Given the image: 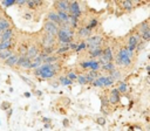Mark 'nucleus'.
I'll use <instances>...</instances> for the list:
<instances>
[{"label": "nucleus", "instance_id": "51", "mask_svg": "<svg viewBox=\"0 0 150 131\" xmlns=\"http://www.w3.org/2000/svg\"><path fill=\"white\" fill-rule=\"evenodd\" d=\"M62 125H63L64 127H68V126L70 125V123H69V119H68V118H64V119L62 120Z\"/></svg>", "mask_w": 150, "mask_h": 131}, {"label": "nucleus", "instance_id": "8", "mask_svg": "<svg viewBox=\"0 0 150 131\" xmlns=\"http://www.w3.org/2000/svg\"><path fill=\"white\" fill-rule=\"evenodd\" d=\"M101 58H102L105 63H108V62H112V60H114V54H112V49H111V47L107 46V47L103 49Z\"/></svg>", "mask_w": 150, "mask_h": 131}, {"label": "nucleus", "instance_id": "2", "mask_svg": "<svg viewBox=\"0 0 150 131\" xmlns=\"http://www.w3.org/2000/svg\"><path fill=\"white\" fill-rule=\"evenodd\" d=\"M132 56H134V53L132 51H129L125 47L121 48L115 57V62L117 66L120 67H130L131 63H132Z\"/></svg>", "mask_w": 150, "mask_h": 131}, {"label": "nucleus", "instance_id": "17", "mask_svg": "<svg viewBox=\"0 0 150 131\" xmlns=\"http://www.w3.org/2000/svg\"><path fill=\"white\" fill-rule=\"evenodd\" d=\"M120 5H121V7H122L125 12H131V11L135 8V6H134V4H132L131 0H123V1H120Z\"/></svg>", "mask_w": 150, "mask_h": 131}, {"label": "nucleus", "instance_id": "1", "mask_svg": "<svg viewBox=\"0 0 150 131\" xmlns=\"http://www.w3.org/2000/svg\"><path fill=\"white\" fill-rule=\"evenodd\" d=\"M61 66L59 63H52V64H48V63H42L39 68L34 69V76L36 77H40L42 80H50L53 77H55V75L59 73Z\"/></svg>", "mask_w": 150, "mask_h": 131}, {"label": "nucleus", "instance_id": "50", "mask_svg": "<svg viewBox=\"0 0 150 131\" xmlns=\"http://www.w3.org/2000/svg\"><path fill=\"white\" fill-rule=\"evenodd\" d=\"M68 47H69V49H70V50H75V49H76V47H77V43H76V42H71V43H69V44H68Z\"/></svg>", "mask_w": 150, "mask_h": 131}, {"label": "nucleus", "instance_id": "11", "mask_svg": "<svg viewBox=\"0 0 150 131\" xmlns=\"http://www.w3.org/2000/svg\"><path fill=\"white\" fill-rule=\"evenodd\" d=\"M54 7L56 12H64L68 13L69 9V1H55L54 2Z\"/></svg>", "mask_w": 150, "mask_h": 131}, {"label": "nucleus", "instance_id": "34", "mask_svg": "<svg viewBox=\"0 0 150 131\" xmlns=\"http://www.w3.org/2000/svg\"><path fill=\"white\" fill-rule=\"evenodd\" d=\"M59 84H61V85H71L73 84V82L71 81H69L66 76H60L59 77Z\"/></svg>", "mask_w": 150, "mask_h": 131}, {"label": "nucleus", "instance_id": "36", "mask_svg": "<svg viewBox=\"0 0 150 131\" xmlns=\"http://www.w3.org/2000/svg\"><path fill=\"white\" fill-rule=\"evenodd\" d=\"M66 77H67L69 81H71V82H75V81H76V78H77V74H76L75 71L70 70V71H68V73L66 74Z\"/></svg>", "mask_w": 150, "mask_h": 131}, {"label": "nucleus", "instance_id": "13", "mask_svg": "<svg viewBox=\"0 0 150 131\" xmlns=\"http://www.w3.org/2000/svg\"><path fill=\"white\" fill-rule=\"evenodd\" d=\"M47 20H48V21H52V22H54V23H56L59 27L63 25V22L59 19V16H57V14H56L55 11H50V12L47 13Z\"/></svg>", "mask_w": 150, "mask_h": 131}, {"label": "nucleus", "instance_id": "18", "mask_svg": "<svg viewBox=\"0 0 150 131\" xmlns=\"http://www.w3.org/2000/svg\"><path fill=\"white\" fill-rule=\"evenodd\" d=\"M18 60H19V55L18 54H13L11 57H8L7 60H5V64L8 66V67H16Z\"/></svg>", "mask_w": 150, "mask_h": 131}, {"label": "nucleus", "instance_id": "46", "mask_svg": "<svg viewBox=\"0 0 150 131\" xmlns=\"http://www.w3.org/2000/svg\"><path fill=\"white\" fill-rule=\"evenodd\" d=\"M145 44H146V42H144V41H142V42H139L137 46H136V48H135V50H137V51H139V50H142V49H144L145 48Z\"/></svg>", "mask_w": 150, "mask_h": 131}, {"label": "nucleus", "instance_id": "4", "mask_svg": "<svg viewBox=\"0 0 150 131\" xmlns=\"http://www.w3.org/2000/svg\"><path fill=\"white\" fill-rule=\"evenodd\" d=\"M68 14L80 19V16L82 15V8L80 7V2L79 1H69Z\"/></svg>", "mask_w": 150, "mask_h": 131}, {"label": "nucleus", "instance_id": "58", "mask_svg": "<svg viewBox=\"0 0 150 131\" xmlns=\"http://www.w3.org/2000/svg\"><path fill=\"white\" fill-rule=\"evenodd\" d=\"M6 83H7L8 85H11V78H7V81H6Z\"/></svg>", "mask_w": 150, "mask_h": 131}, {"label": "nucleus", "instance_id": "48", "mask_svg": "<svg viewBox=\"0 0 150 131\" xmlns=\"http://www.w3.org/2000/svg\"><path fill=\"white\" fill-rule=\"evenodd\" d=\"M12 113H13V110H12V108L11 109H8L7 111H6V117H7V123H8V125H9V118H11V116H12Z\"/></svg>", "mask_w": 150, "mask_h": 131}, {"label": "nucleus", "instance_id": "40", "mask_svg": "<svg viewBox=\"0 0 150 131\" xmlns=\"http://www.w3.org/2000/svg\"><path fill=\"white\" fill-rule=\"evenodd\" d=\"M141 40L144 41V42L150 41V29H149V30H145L144 33L141 34Z\"/></svg>", "mask_w": 150, "mask_h": 131}, {"label": "nucleus", "instance_id": "29", "mask_svg": "<svg viewBox=\"0 0 150 131\" xmlns=\"http://www.w3.org/2000/svg\"><path fill=\"white\" fill-rule=\"evenodd\" d=\"M102 51H103V47L97 48V49H95V50H93V51H88V53H89V56H90L91 58H98V57L102 56Z\"/></svg>", "mask_w": 150, "mask_h": 131}, {"label": "nucleus", "instance_id": "55", "mask_svg": "<svg viewBox=\"0 0 150 131\" xmlns=\"http://www.w3.org/2000/svg\"><path fill=\"white\" fill-rule=\"evenodd\" d=\"M59 110H60V113H62V115H66L67 113V111L64 110V108H60Z\"/></svg>", "mask_w": 150, "mask_h": 131}, {"label": "nucleus", "instance_id": "5", "mask_svg": "<svg viewBox=\"0 0 150 131\" xmlns=\"http://www.w3.org/2000/svg\"><path fill=\"white\" fill-rule=\"evenodd\" d=\"M41 43L42 47H55L56 44V36L49 35V34H43L42 39H41Z\"/></svg>", "mask_w": 150, "mask_h": 131}, {"label": "nucleus", "instance_id": "49", "mask_svg": "<svg viewBox=\"0 0 150 131\" xmlns=\"http://www.w3.org/2000/svg\"><path fill=\"white\" fill-rule=\"evenodd\" d=\"M32 13H28V12H26L25 14H23V19L25 20H32Z\"/></svg>", "mask_w": 150, "mask_h": 131}, {"label": "nucleus", "instance_id": "53", "mask_svg": "<svg viewBox=\"0 0 150 131\" xmlns=\"http://www.w3.org/2000/svg\"><path fill=\"white\" fill-rule=\"evenodd\" d=\"M26 2L27 1H25V0H15V4L19 6H23V5H26Z\"/></svg>", "mask_w": 150, "mask_h": 131}, {"label": "nucleus", "instance_id": "59", "mask_svg": "<svg viewBox=\"0 0 150 131\" xmlns=\"http://www.w3.org/2000/svg\"><path fill=\"white\" fill-rule=\"evenodd\" d=\"M1 33H2V32H0V35H1Z\"/></svg>", "mask_w": 150, "mask_h": 131}, {"label": "nucleus", "instance_id": "33", "mask_svg": "<svg viewBox=\"0 0 150 131\" xmlns=\"http://www.w3.org/2000/svg\"><path fill=\"white\" fill-rule=\"evenodd\" d=\"M116 89L118 90L120 94H125V92L128 91V84H127L125 82H120V83H118V87H117Z\"/></svg>", "mask_w": 150, "mask_h": 131}, {"label": "nucleus", "instance_id": "20", "mask_svg": "<svg viewBox=\"0 0 150 131\" xmlns=\"http://www.w3.org/2000/svg\"><path fill=\"white\" fill-rule=\"evenodd\" d=\"M12 28V25L9 22V20H7L6 18L4 16H0V32H4V30H7Z\"/></svg>", "mask_w": 150, "mask_h": 131}, {"label": "nucleus", "instance_id": "60", "mask_svg": "<svg viewBox=\"0 0 150 131\" xmlns=\"http://www.w3.org/2000/svg\"><path fill=\"white\" fill-rule=\"evenodd\" d=\"M38 131H41V130H38Z\"/></svg>", "mask_w": 150, "mask_h": 131}, {"label": "nucleus", "instance_id": "45", "mask_svg": "<svg viewBox=\"0 0 150 131\" xmlns=\"http://www.w3.org/2000/svg\"><path fill=\"white\" fill-rule=\"evenodd\" d=\"M14 4H15V0H4V1H1V5H4L5 8H8L9 6H12Z\"/></svg>", "mask_w": 150, "mask_h": 131}, {"label": "nucleus", "instance_id": "23", "mask_svg": "<svg viewBox=\"0 0 150 131\" xmlns=\"http://www.w3.org/2000/svg\"><path fill=\"white\" fill-rule=\"evenodd\" d=\"M84 76H86L87 82L91 84V83H93V81H94V80H96V78L100 76V74H98L97 71H89V73L84 74Z\"/></svg>", "mask_w": 150, "mask_h": 131}, {"label": "nucleus", "instance_id": "24", "mask_svg": "<svg viewBox=\"0 0 150 131\" xmlns=\"http://www.w3.org/2000/svg\"><path fill=\"white\" fill-rule=\"evenodd\" d=\"M69 26H70V28H73L74 30L76 29V28H79V19L77 18H75V16H73V15H69V19H68V22H67Z\"/></svg>", "mask_w": 150, "mask_h": 131}, {"label": "nucleus", "instance_id": "27", "mask_svg": "<svg viewBox=\"0 0 150 131\" xmlns=\"http://www.w3.org/2000/svg\"><path fill=\"white\" fill-rule=\"evenodd\" d=\"M43 2L42 1H38V0H28L27 2H26V5L28 6V8L29 9H36L40 5H42Z\"/></svg>", "mask_w": 150, "mask_h": 131}, {"label": "nucleus", "instance_id": "6", "mask_svg": "<svg viewBox=\"0 0 150 131\" xmlns=\"http://www.w3.org/2000/svg\"><path fill=\"white\" fill-rule=\"evenodd\" d=\"M120 101H121V94L118 92V90L116 88L111 89L110 90V95L108 97V103L112 104V105H116V104L120 103Z\"/></svg>", "mask_w": 150, "mask_h": 131}, {"label": "nucleus", "instance_id": "57", "mask_svg": "<svg viewBox=\"0 0 150 131\" xmlns=\"http://www.w3.org/2000/svg\"><path fill=\"white\" fill-rule=\"evenodd\" d=\"M45 127H46V129H52L53 125H52V124H45Z\"/></svg>", "mask_w": 150, "mask_h": 131}, {"label": "nucleus", "instance_id": "52", "mask_svg": "<svg viewBox=\"0 0 150 131\" xmlns=\"http://www.w3.org/2000/svg\"><path fill=\"white\" fill-rule=\"evenodd\" d=\"M42 122H43L45 124H50V123H52V119L48 118V117H42Z\"/></svg>", "mask_w": 150, "mask_h": 131}, {"label": "nucleus", "instance_id": "43", "mask_svg": "<svg viewBox=\"0 0 150 131\" xmlns=\"http://www.w3.org/2000/svg\"><path fill=\"white\" fill-rule=\"evenodd\" d=\"M115 83V81L110 77V76H105V82H104V88H108V87H111L112 84Z\"/></svg>", "mask_w": 150, "mask_h": 131}, {"label": "nucleus", "instance_id": "7", "mask_svg": "<svg viewBox=\"0 0 150 131\" xmlns=\"http://www.w3.org/2000/svg\"><path fill=\"white\" fill-rule=\"evenodd\" d=\"M73 40H74V37H70V36H68L64 32H62L61 29H59V32H57V35H56V41L57 42H60V43H66V44H69V43H71L73 42Z\"/></svg>", "mask_w": 150, "mask_h": 131}, {"label": "nucleus", "instance_id": "19", "mask_svg": "<svg viewBox=\"0 0 150 131\" xmlns=\"http://www.w3.org/2000/svg\"><path fill=\"white\" fill-rule=\"evenodd\" d=\"M15 42L13 40L9 41H0V50H11L14 47Z\"/></svg>", "mask_w": 150, "mask_h": 131}, {"label": "nucleus", "instance_id": "28", "mask_svg": "<svg viewBox=\"0 0 150 131\" xmlns=\"http://www.w3.org/2000/svg\"><path fill=\"white\" fill-rule=\"evenodd\" d=\"M101 69H102V70H104V71L111 73V71H114V70L116 69V66H115V63H114V62H108V63H105V64L101 66Z\"/></svg>", "mask_w": 150, "mask_h": 131}, {"label": "nucleus", "instance_id": "15", "mask_svg": "<svg viewBox=\"0 0 150 131\" xmlns=\"http://www.w3.org/2000/svg\"><path fill=\"white\" fill-rule=\"evenodd\" d=\"M14 37V29L13 28H9L7 30H4L0 35V41H9V40H13Z\"/></svg>", "mask_w": 150, "mask_h": 131}, {"label": "nucleus", "instance_id": "25", "mask_svg": "<svg viewBox=\"0 0 150 131\" xmlns=\"http://www.w3.org/2000/svg\"><path fill=\"white\" fill-rule=\"evenodd\" d=\"M97 25H98V20H97V18H91L90 19V21H89V23L88 25H86L84 27L87 28V29H89V30H91L93 32V29H95L96 27H97Z\"/></svg>", "mask_w": 150, "mask_h": 131}, {"label": "nucleus", "instance_id": "3", "mask_svg": "<svg viewBox=\"0 0 150 131\" xmlns=\"http://www.w3.org/2000/svg\"><path fill=\"white\" fill-rule=\"evenodd\" d=\"M42 29H43V32H45L46 34H49V35L56 36V35H57V32H59V29H60V27H59L56 23H54V22H52V21L46 20V21H45V23H43Z\"/></svg>", "mask_w": 150, "mask_h": 131}, {"label": "nucleus", "instance_id": "14", "mask_svg": "<svg viewBox=\"0 0 150 131\" xmlns=\"http://www.w3.org/2000/svg\"><path fill=\"white\" fill-rule=\"evenodd\" d=\"M102 41H103V37L101 35H98V34H95V35H90L87 39L86 43L87 44H98V46H101Z\"/></svg>", "mask_w": 150, "mask_h": 131}, {"label": "nucleus", "instance_id": "21", "mask_svg": "<svg viewBox=\"0 0 150 131\" xmlns=\"http://www.w3.org/2000/svg\"><path fill=\"white\" fill-rule=\"evenodd\" d=\"M150 29V25H149V20H144L143 22H141L138 26H137V33H139V35L142 33H144L145 30H149Z\"/></svg>", "mask_w": 150, "mask_h": 131}, {"label": "nucleus", "instance_id": "22", "mask_svg": "<svg viewBox=\"0 0 150 131\" xmlns=\"http://www.w3.org/2000/svg\"><path fill=\"white\" fill-rule=\"evenodd\" d=\"M104 82H105V76L100 75L96 80L93 81L91 85H94V87H96V88H104Z\"/></svg>", "mask_w": 150, "mask_h": 131}, {"label": "nucleus", "instance_id": "44", "mask_svg": "<svg viewBox=\"0 0 150 131\" xmlns=\"http://www.w3.org/2000/svg\"><path fill=\"white\" fill-rule=\"evenodd\" d=\"M83 49H87V43H86V41H82L80 44H77V47H76V49H75V51H81V50H83Z\"/></svg>", "mask_w": 150, "mask_h": 131}, {"label": "nucleus", "instance_id": "12", "mask_svg": "<svg viewBox=\"0 0 150 131\" xmlns=\"http://www.w3.org/2000/svg\"><path fill=\"white\" fill-rule=\"evenodd\" d=\"M141 41H142L141 40V35L137 32H135L134 34H131L130 36H128V46L129 47H136Z\"/></svg>", "mask_w": 150, "mask_h": 131}, {"label": "nucleus", "instance_id": "26", "mask_svg": "<svg viewBox=\"0 0 150 131\" xmlns=\"http://www.w3.org/2000/svg\"><path fill=\"white\" fill-rule=\"evenodd\" d=\"M57 61H59V56H56V55H48V56H46L42 60V63L52 64V63H56Z\"/></svg>", "mask_w": 150, "mask_h": 131}, {"label": "nucleus", "instance_id": "10", "mask_svg": "<svg viewBox=\"0 0 150 131\" xmlns=\"http://www.w3.org/2000/svg\"><path fill=\"white\" fill-rule=\"evenodd\" d=\"M39 55V48L35 46V44H32V46H29L28 48H27V50H26V54H25V56L28 58V60H33V58H35L36 56Z\"/></svg>", "mask_w": 150, "mask_h": 131}, {"label": "nucleus", "instance_id": "30", "mask_svg": "<svg viewBox=\"0 0 150 131\" xmlns=\"http://www.w3.org/2000/svg\"><path fill=\"white\" fill-rule=\"evenodd\" d=\"M55 12H56V11H55ZM56 14H57L59 19H60L63 23H67V22H68V19H69V14H68V13H64V12H56Z\"/></svg>", "mask_w": 150, "mask_h": 131}, {"label": "nucleus", "instance_id": "54", "mask_svg": "<svg viewBox=\"0 0 150 131\" xmlns=\"http://www.w3.org/2000/svg\"><path fill=\"white\" fill-rule=\"evenodd\" d=\"M34 95H35L36 97H41V96H42V91H41V90H34Z\"/></svg>", "mask_w": 150, "mask_h": 131}, {"label": "nucleus", "instance_id": "32", "mask_svg": "<svg viewBox=\"0 0 150 131\" xmlns=\"http://www.w3.org/2000/svg\"><path fill=\"white\" fill-rule=\"evenodd\" d=\"M12 55H13V51L12 50H0V60H2V61L7 60Z\"/></svg>", "mask_w": 150, "mask_h": 131}, {"label": "nucleus", "instance_id": "37", "mask_svg": "<svg viewBox=\"0 0 150 131\" xmlns=\"http://www.w3.org/2000/svg\"><path fill=\"white\" fill-rule=\"evenodd\" d=\"M114 81H117V80H120L121 78V71L120 70H117V69H115L114 71H111L110 73V75H109Z\"/></svg>", "mask_w": 150, "mask_h": 131}, {"label": "nucleus", "instance_id": "47", "mask_svg": "<svg viewBox=\"0 0 150 131\" xmlns=\"http://www.w3.org/2000/svg\"><path fill=\"white\" fill-rule=\"evenodd\" d=\"M89 64H90V61H82V62H80V67L82 69H89Z\"/></svg>", "mask_w": 150, "mask_h": 131}, {"label": "nucleus", "instance_id": "16", "mask_svg": "<svg viewBox=\"0 0 150 131\" xmlns=\"http://www.w3.org/2000/svg\"><path fill=\"white\" fill-rule=\"evenodd\" d=\"M90 35H91V30L87 29L84 26L77 28V36H79L80 39H88Z\"/></svg>", "mask_w": 150, "mask_h": 131}, {"label": "nucleus", "instance_id": "31", "mask_svg": "<svg viewBox=\"0 0 150 131\" xmlns=\"http://www.w3.org/2000/svg\"><path fill=\"white\" fill-rule=\"evenodd\" d=\"M100 68H101V66L96 60H90V64H89L90 71H97Z\"/></svg>", "mask_w": 150, "mask_h": 131}, {"label": "nucleus", "instance_id": "9", "mask_svg": "<svg viewBox=\"0 0 150 131\" xmlns=\"http://www.w3.org/2000/svg\"><path fill=\"white\" fill-rule=\"evenodd\" d=\"M30 64H32L30 60H28L25 55H19V60H18L16 67L22 68V69H30Z\"/></svg>", "mask_w": 150, "mask_h": 131}, {"label": "nucleus", "instance_id": "38", "mask_svg": "<svg viewBox=\"0 0 150 131\" xmlns=\"http://www.w3.org/2000/svg\"><path fill=\"white\" fill-rule=\"evenodd\" d=\"M19 76H20V78H21V80H22V81H23L26 84H28V85H29L32 89H35V84H34V83H33V82H32V81H30L28 77H26V76H23V75H19Z\"/></svg>", "mask_w": 150, "mask_h": 131}, {"label": "nucleus", "instance_id": "61", "mask_svg": "<svg viewBox=\"0 0 150 131\" xmlns=\"http://www.w3.org/2000/svg\"><path fill=\"white\" fill-rule=\"evenodd\" d=\"M0 125H1V123H0Z\"/></svg>", "mask_w": 150, "mask_h": 131}, {"label": "nucleus", "instance_id": "42", "mask_svg": "<svg viewBox=\"0 0 150 131\" xmlns=\"http://www.w3.org/2000/svg\"><path fill=\"white\" fill-rule=\"evenodd\" d=\"M95 123L98 124V125H101V126H104L105 123H107V119H105V117H103V116H98V117H96Z\"/></svg>", "mask_w": 150, "mask_h": 131}, {"label": "nucleus", "instance_id": "39", "mask_svg": "<svg viewBox=\"0 0 150 131\" xmlns=\"http://www.w3.org/2000/svg\"><path fill=\"white\" fill-rule=\"evenodd\" d=\"M11 108H12V104H11V102H8V101H4V102H1V104H0V109L4 110V111H7V110L11 109Z\"/></svg>", "mask_w": 150, "mask_h": 131}, {"label": "nucleus", "instance_id": "41", "mask_svg": "<svg viewBox=\"0 0 150 131\" xmlns=\"http://www.w3.org/2000/svg\"><path fill=\"white\" fill-rule=\"evenodd\" d=\"M76 81H77V83H79V84H81V85L88 84V82H87V80H86V76H84L83 74H81V75H77V78H76Z\"/></svg>", "mask_w": 150, "mask_h": 131}, {"label": "nucleus", "instance_id": "56", "mask_svg": "<svg viewBox=\"0 0 150 131\" xmlns=\"http://www.w3.org/2000/svg\"><path fill=\"white\" fill-rule=\"evenodd\" d=\"M23 96H25V97H30V96H32V94H30L29 91H26V92L23 94Z\"/></svg>", "mask_w": 150, "mask_h": 131}, {"label": "nucleus", "instance_id": "35", "mask_svg": "<svg viewBox=\"0 0 150 131\" xmlns=\"http://www.w3.org/2000/svg\"><path fill=\"white\" fill-rule=\"evenodd\" d=\"M69 50H70V49H69L68 46H64V47H57L56 50H55V54H56V56H57V55H61V54H66V53H68Z\"/></svg>", "mask_w": 150, "mask_h": 131}]
</instances>
